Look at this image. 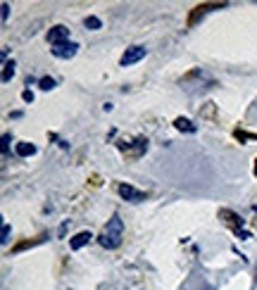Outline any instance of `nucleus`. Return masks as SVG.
I'll list each match as a JSON object with an SVG mask.
<instances>
[{"mask_svg": "<svg viewBox=\"0 0 257 290\" xmlns=\"http://www.w3.org/2000/svg\"><path fill=\"white\" fill-rule=\"evenodd\" d=\"M43 240H45V235H38V238H29V240H21V243H17V245H14L10 255H17V252H21V250H27V248H34V245H38V243H43Z\"/></svg>", "mask_w": 257, "mask_h": 290, "instance_id": "9d476101", "label": "nucleus"}, {"mask_svg": "<svg viewBox=\"0 0 257 290\" xmlns=\"http://www.w3.org/2000/svg\"><path fill=\"white\" fill-rule=\"evenodd\" d=\"M236 138L243 143V140H248V138H252V140H257V133H243V131H236Z\"/></svg>", "mask_w": 257, "mask_h": 290, "instance_id": "dca6fc26", "label": "nucleus"}, {"mask_svg": "<svg viewBox=\"0 0 257 290\" xmlns=\"http://www.w3.org/2000/svg\"><path fill=\"white\" fill-rule=\"evenodd\" d=\"M255 176H257V159H255Z\"/></svg>", "mask_w": 257, "mask_h": 290, "instance_id": "412c9836", "label": "nucleus"}, {"mask_svg": "<svg viewBox=\"0 0 257 290\" xmlns=\"http://www.w3.org/2000/svg\"><path fill=\"white\" fill-rule=\"evenodd\" d=\"M7 143H10V136L5 133V136H3V152H5V155H7Z\"/></svg>", "mask_w": 257, "mask_h": 290, "instance_id": "aec40b11", "label": "nucleus"}, {"mask_svg": "<svg viewBox=\"0 0 257 290\" xmlns=\"http://www.w3.org/2000/svg\"><path fill=\"white\" fill-rule=\"evenodd\" d=\"M146 57V48L143 45H131V48H126V53L122 55V60H119V64L122 67H131V64L141 62Z\"/></svg>", "mask_w": 257, "mask_h": 290, "instance_id": "20e7f679", "label": "nucleus"}, {"mask_svg": "<svg viewBox=\"0 0 257 290\" xmlns=\"http://www.w3.org/2000/svg\"><path fill=\"white\" fill-rule=\"evenodd\" d=\"M77 43H62V45H53V55L55 57H60V60H69V57H74L77 55Z\"/></svg>", "mask_w": 257, "mask_h": 290, "instance_id": "0eeeda50", "label": "nucleus"}, {"mask_svg": "<svg viewBox=\"0 0 257 290\" xmlns=\"http://www.w3.org/2000/svg\"><path fill=\"white\" fill-rule=\"evenodd\" d=\"M48 41L53 45H62V43H69V29L62 27V24H57L48 31Z\"/></svg>", "mask_w": 257, "mask_h": 290, "instance_id": "423d86ee", "label": "nucleus"}, {"mask_svg": "<svg viewBox=\"0 0 257 290\" xmlns=\"http://www.w3.org/2000/svg\"><path fill=\"white\" fill-rule=\"evenodd\" d=\"M7 238H10V226H3V243H7Z\"/></svg>", "mask_w": 257, "mask_h": 290, "instance_id": "6ab92c4d", "label": "nucleus"}, {"mask_svg": "<svg viewBox=\"0 0 257 290\" xmlns=\"http://www.w3.org/2000/svg\"><path fill=\"white\" fill-rule=\"evenodd\" d=\"M90 238H93V235H90V231H79V233L69 240V248L72 250H81L84 245H88V243H90Z\"/></svg>", "mask_w": 257, "mask_h": 290, "instance_id": "6e6552de", "label": "nucleus"}, {"mask_svg": "<svg viewBox=\"0 0 257 290\" xmlns=\"http://www.w3.org/2000/svg\"><path fill=\"white\" fill-rule=\"evenodd\" d=\"M21 100H24V103H34V93H31V90H24V93H21Z\"/></svg>", "mask_w": 257, "mask_h": 290, "instance_id": "f3484780", "label": "nucleus"}, {"mask_svg": "<svg viewBox=\"0 0 257 290\" xmlns=\"http://www.w3.org/2000/svg\"><path fill=\"white\" fill-rule=\"evenodd\" d=\"M100 27H103V21L98 19V17H93V14H90V17H86V29L96 31V29H100Z\"/></svg>", "mask_w": 257, "mask_h": 290, "instance_id": "4468645a", "label": "nucleus"}, {"mask_svg": "<svg viewBox=\"0 0 257 290\" xmlns=\"http://www.w3.org/2000/svg\"><path fill=\"white\" fill-rule=\"evenodd\" d=\"M14 76V62H5L3 64V83H7Z\"/></svg>", "mask_w": 257, "mask_h": 290, "instance_id": "ddd939ff", "label": "nucleus"}, {"mask_svg": "<svg viewBox=\"0 0 257 290\" xmlns=\"http://www.w3.org/2000/svg\"><path fill=\"white\" fill-rule=\"evenodd\" d=\"M174 129L186 131V133H195V124L191 122V119H186V117H176V119H174Z\"/></svg>", "mask_w": 257, "mask_h": 290, "instance_id": "9b49d317", "label": "nucleus"}, {"mask_svg": "<svg viewBox=\"0 0 257 290\" xmlns=\"http://www.w3.org/2000/svg\"><path fill=\"white\" fill-rule=\"evenodd\" d=\"M14 152H17L19 157H31V155H36V145L34 143H17Z\"/></svg>", "mask_w": 257, "mask_h": 290, "instance_id": "f8f14e48", "label": "nucleus"}, {"mask_svg": "<svg viewBox=\"0 0 257 290\" xmlns=\"http://www.w3.org/2000/svg\"><path fill=\"white\" fill-rule=\"evenodd\" d=\"M219 7H224V3H202V5H195L193 10H191V14H188V21H186V27L188 29H193L198 21L205 17V14L209 12V10H219Z\"/></svg>", "mask_w": 257, "mask_h": 290, "instance_id": "7ed1b4c3", "label": "nucleus"}, {"mask_svg": "<svg viewBox=\"0 0 257 290\" xmlns=\"http://www.w3.org/2000/svg\"><path fill=\"white\" fill-rule=\"evenodd\" d=\"M53 86H55V79H50V76H43L41 79V88L43 90H50Z\"/></svg>", "mask_w": 257, "mask_h": 290, "instance_id": "2eb2a0df", "label": "nucleus"}, {"mask_svg": "<svg viewBox=\"0 0 257 290\" xmlns=\"http://www.w3.org/2000/svg\"><path fill=\"white\" fill-rule=\"evenodd\" d=\"M7 17H10V5L3 3V21H7Z\"/></svg>", "mask_w": 257, "mask_h": 290, "instance_id": "a211bd4d", "label": "nucleus"}, {"mask_svg": "<svg viewBox=\"0 0 257 290\" xmlns=\"http://www.w3.org/2000/svg\"><path fill=\"white\" fill-rule=\"evenodd\" d=\"M122 238H124V224H122L119 214H112V219L105 224V228L98 235V243L107 250H114L122 245Z\"/></svg>", "mask_w": 257, "mask_h": 290, "instance_id": "f257e3e1", "label": "nucleus"}, {"mask_svg": "<svg viewBox=\"0 0 257 290\" xmlns=\"http://www.w3.org/2000/svg\"><path fill=\"white\" fill-rule=\"evenodd\" d=\"M219 219H222L224 226H229L238 238H250V233H245L243 231V219H241L233 209H219Z\"/></svg>", "mask_w": 257, "mask_h": 290, "instance_id": "f03ea898", "label": "nucleus"}, {"mask_svg": "<svg viewBox=\"0 0 257 290\" xmlns=\"http://www.w3.org/2000/svg\"><path fill=\"white\" fill-rule=\"evenodd\" d=\"M146 150H148V140H146V138H138L133 148H129V150H124V152H126V157L133 159V157H141V155H143Z\"/></svg>", "mask_w": 257, "mask_h": 290, "instance_id": "1a4fd4ad", "label": "nucleus"}, {"mask_svg": "<svg viewBox=\"0 0 257 290\" xmlns=\"http://www.w3.org/2000/svg\"><path fill=\"white\" fill-rule=\"evenodd\" d=\"M117 193L122 195L124 200H129V202H141V200H146V193H143V190H138V188L129 186V183H119V186H117Z\"/></svg>", "mask_w": 257, "mask_h": 290, "instance_id": "39448f33", "label": "nucleus"}]
</instances>
